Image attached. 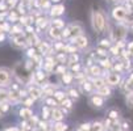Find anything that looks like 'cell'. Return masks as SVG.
Here are the masks:
<instances>
[{
  "label": "cell",
  "mask_w": 133,
  "mask_h": 131,
  "mask_svg": "<svg viewBox=\"0 0 133 131\" xmlns=\"http://www.w3.org/2000/svg\"><path fill=\"white\" fill-rule=\"evenodd\" d=\"M69 30H70V35H72L74 38L78 35H82V28L78 24H71L69 26Z\"/></svg>",
  "instance_id": "obj_12"
},
{
  "label": "cell",
  "mask_w": 133,
  "mask_h": 131,
  "mask_svg": "<svg viewBox=\"0 0 133 131\" xmlns=\"http://www.w3.org/2000/svg\"><path fill=\"white\" fill-rule=\"evenodd\" d=\"M12 43L16 46V47H24L26 43H28V38H23V35H17L12 40Z\"/></svg>",
  "instance_id": "obj_14"
},
{
  "label": "cell",
  "mask_w": 133,
  "mask_h": 131,
  "mask_svg": "<svg viewBox=\"0 0 133 131\" xmlns=\"http://www.w3.org/2000/svg\"><path fill=\"white\" fill-rule=\"evenodd\" d=\"M3 114H4V113H3V111H2V110H0V119H2V118H3Z\"/></svg>",
  "instance_id": "obj_48"
},
{
  "label": "cell",
  "mask_w": 133,
  "mask_h": 131,
  "mask_svg": "<svg viewBox=\"0 0 133 131\" xmlns=\"http://www.w3.org/2000/svg\"><path fill=\"white\" fill-rule=\"evenodd\" d=\"M4 131H18V128H17V127H8V128H5Z\"/></svg>",
  "instance_id": "obj_44"
},
{
  "label": "cell",
  "mask_w": 133,
  "mask_h": 131,
  "mask_svg": "<svg viewBox=\"0 0 133 131\" xmlns=\"http://www.w3.org/2000/svg\"><path fill=\"white\" fill-rule=\"evenodd\" d=\"M99 46H100V47H103V49L109 47V41H108V40H103V41L99 43Z\"/></svg>",
  "instance_id": "obj_37"
},
{
  "label": "cell",
  "mask_w": 133,
  "mask_h": 131,
  "mask_svg": "<svg viewBox=\"0 0 133 131\" xmlns=\"http://www.w3.org/2000/svg\"><path fill=\"white\" fill-rule=\"evenodd\" d=\"M74 43H75V46L79 47V49H84L88 45V41H87V38L84 35H78V37H75V38H74Z\"/></svg>",
  "instance_id": "obj_10"
},
{
  "label": "cell",
  "mask_w": 133,
  "mask_h": 131,
  "mask_svg": "<svg viewBox=\"0 0 133 131\" xmlns=\"http://www.w3.org/2000/svg\"><path fill=\"white\" fill-rule=\"evenodd\" d=\"M104 80H105V84L109 87H119L121 83V78L119 73H108Z\"/></svg>",
  "instance_id": "obj_4"
},
{
  "label": "cell",
  "mask_w": 133,
  "mask_h": 131,
  "mask_svg": "<svg viewBox=\"0 0 133 131\" xmlns=\"http://www.w3.org/2000/svg\"><path fill=\"white\" fill-rule=\"evenodd\" d=\"M18 131H24V130H21V128H20V130H18Z\"/></svg>",
  "instance_id": "obj_50"
},
{
  "label": "cell",
  "mask_w": 133,
  "mask_h": 131,
  "mask_svg": "<svg viewBox=\"0 0 133 131\" xmlns=\"http://www.w3.org/2000/svg\"><path fill=\"white\" fill-rule=\"evenodd\" d=\"M8 4H9V5H15V4H16V0H9Z\"/></svg>",
  "instance_id": "obj_47"
},
{
  "label": "cell",
  "mask_w": 133,
  "mask_h": 131,
  "mask_svg": "<svg viewBox=\"0 0 133 131\" xmlns=\"http://www.w3.org/2000/svg\"><path fill=\"white\" fill-rule=\"evenodd\" d=\"M57 59H58L59 62H65L66 60V57H65V55H59V57H57Z\"/></svg>",
  "instance_id": "obj_43"
},
{
  "label": "cell",
  "mask_w": 133,
  "mask_h": 131,
  "mask_svg": "<svg viewBox=\"0 0 133 131\" xmlns=\"http://www.w3.org/2000/svg\"><path fill=\"white\" fill-rule=\"evenodd\" d=\"M54 2H59V0H54Z\"/></svg>",
  "instance_id": "obj_51"
},
{
  "label": "cell",
  "mask_w": 133,
  "mask_h": 131,
  "mask_svg": "<svg viewBox=\"0 0 133 131\" xmlns=\"http://www.w3.org/2000/svg\"><path fill=\"white\" fill-rule=\"evenodd\" d=\"M53 26L57 28V29H62V28L65 26V22H63L62 20H54V21H53Z\"/></svg>",
  "instance_id": "obj_31"
},
{
  "label": "cell",
  "mask_w": 133,
  "mask_h": 131,
  "mask_svg": "<svg viewBox=\"0 0 133 131\" xmlns=\"http://www.w3.org/2000/svg\"><path fill=\"white\" fill-rule=\"evenodd\" d=\"M82 88H83V92H86V93H92L94 89H95L94 84L90 83V81H83L82 83Z\"/></svg>",
  "instance_id": "obj_20"
},
{
  "label": "cell",
  "mask_w": 133,
  "mask_h": 131,
  "mask_svg": "<svg viewBox=\"0 0 133 131\" xmlns=\"http://www.w3.org/2000/svg\"><path fill=\"white\" fill-rule=\"evenodd\" d=\"M28 95H29V97H32V98H34V100H38V98L42 97L44 92H42L40 88H37V87H30V88L28 89Z\"/></svg>",
  "instance_id": "obj_8"
},
{
  "label": "cell",
  "mask_w": 133,
  "mask_h": 131,
  "mask_svg": "<svg viewBox=\"0 0 133 131\" xmlns=\"http://www.w3.org/2000/svg\"><path fill=\"white\" fill-rule=\"evenodd\" d=\"M9 18H11V20H17V16H16V14H15V12H13V13H11V14H9Z\"/></svg>",
  "instance_id": "obj_45"
},
{
  "label": "cell",
  "mask_w": 133,
  "mask_h": 131,
  "mask_svg": "<svg viewBox=\"0 0 133 131\" xmlns=\"http://www.w3.org/2000/svg\"><path fill=\"white\" fill-rule=\"evenodd\" d=\"M72 75L71 73H69V72H66V73H62V83L65 84V85H69V84H71V81H72Z\"/></svg>",
  "instance_id": "obj_24"
},
{
  "label": "cell",
  "mask_w": 133,
  "mask_h": 131,
  "mask_svg": "<svg viewBox=\"0 0 133 131\" xmlns=\"http://www.w3.org/2000/svg\"><path fill=\"white\" fill-rule=\"evenodd\" d=\"M63 11H65V5H54L53 8H51V14L53 16H59V14H62L63 13Z\"/></svg>",
  "instance_id": "obj_21"
},
{
  "label": "cell",
  "mask_w": 133,
  "mask_h": 131,
  "mask_svg": "<svg viewBox=\"0 0 133 131\" xmlns=\"http://www.w3.org/2000/svg\"><path fill=\"white\" fill-rule=\"evenodd\" d=\"M49 35L51 37V38H54V40H59L61 35H62V33L59 32V29H57V28L51 26L50 30H49Z\"/></svg>",
  "instance_id": "obj_19"
},
{
  "label": "cell",
  "mask_w": 133,
  "mask_h": 131,
  "mask_svg": "<svg viewBox=\"0 0 133 131\" xmlns=\"http://www.w3.org/2000/svg\"><path fill=\"white\" fill-rule=\"evenodd\" d=\"M40 50H41L42 54H49L50 52V46L46 42H41L40 43Z\"/></svg>",
  "instance_id": "obj_26"
},
{
  "label": "cell",
  "mask_w": 133,
  "mask_h": 131,
  "mask_svg": "<svg viewBox=\"0 0 133 131\" xmlns=\"http://www.w3.org/2000/svg\"><path fill=\"white\" fill-rule=\"evenodd\" d=\"M107 117L108 118H111V119H113V121H117L119 119V117H120V111L117 110V109H109L108 111H107Z\"/></svg>",
  "instance_id": "obj_16"
},
{
  "label": "cell",
  "mask_w": 133,
  "mask_h": 131,
  "mask_svg": "<svg viewBox=\"0 0 133 131\" xmlns=\"http://www.w3.org/2000/svg\"><path fill=\"white\" fill-rule=\"evenodd\" d=\"M45 105L49 106V107H51V109H54V107H58L59 106V102L57 101L54 97H46L45 98Z\"/></svg>",
  "instance_id": "obj_17"
},
{
  "label": "cell",
  "mask_w": 133,
  "mask_h": 131,
  "mask_svg": "<svg viewBox=\"0 0 133 131\" xmlns=\"http://www.w3.org/2000/svg\"><path fill=\"white\" fill-rule=\"evenodd\" d=\"M88 102H90L91 107H94V109H102L104 106V104H105V100H104L103 96L98 95V93H95V95H92L90 97V101Z\"/></svg>",
  "instance_id": "obj_3"
},
{
  "label": "cell",
  "mask_w": 133,
  "mask_h": 131,
  "mask_svg": "<svg viewBox=\"0 0 133 131\" xmlns=\"http://www.w3.org/2000/svg\"><path fill=\"white\" fill-rule=\"evenodd\" d=\"M11 71L7 68H0V87H7L11 84Z\"/></svg>",
  "instance_id": "obj_5"
},
{
  "label": "cell",
  "mask_w": 133,
  "mask_h": 131,
  "mask_svg": "<svg viewBox=\"0 0 133 131\" xmlns=\"http://www.w3.org/2000/svg\"><path fill=\"white\" fill-rule=\"evenodd\" d=\"M50 127L54 131H67L69 130V125L65 123L63 121H61V122H53V125Z\"/></svg>",
  "instance_id": "obj_11"
},
{
  "label": "cell",
  "mask_w": 133,
  "mask_h": 131,
  "mask_svg": "<svg viewBox=\"0 0 133 131\" xmlns=\"http://www.w3.org/2000/svg\"><path fill=\"white\" fill-rule=\"evenodd\" d=\"M91 126H92V131H105L104 126H103V122L94 121V122H91Z\"/></svg>",
  "instance_id": "obj_22"
},
{
  "label": "cell",
  "mask_w": 133,
  "mask_h": 131,
  "mask_svg": "<svg viewBox=\"0 0 133 131\" xmlns=\"http://www.w3.org/2000/svg\"><path fill=\"white\" fill-rule=\"evenodd\" d=\"M71 70H72V71H78V70H79V64H74V66L71 67Z\"/></svg>",
  "instance_id": "obj_46"
},
{
  "label": "cell",
  "mask_w": 133,
  "mask_h": 131,
  "mask_svg": "<svg viewBox=\"0 0 133 131\" xmlns=\"http://www.w3.org/2000/svg\"><path fill=\"white\" fill-rule=\"evenodd\" d=\"M125 35H127V29H125L124 26H121V25L116 26V28H115V30L111 32V37H112V40L115 41L116 43H117V42H121V41L125 38Z\"/></svg>",
  "instance_id": "obj_2"
},
{
  "label": "cell",
  "mask_w": 133,
  "mask_h": 131,
  "mask_svg": "<svg viewBox=\"0 0 133 131\" xmlns=\"http://www.w3.org/2000/svg\"><path fill=\"white\" fill-rule=\"evenodd\" d=\"M37 25H38V28H45L48 25V20L46 18H38L37 20Z\"/></svg>",
  "instance_id": "obj_32"
},
{
  "label": "cell",
  "mask_w": 133,
  "mask_h": 131,
  "mask_svg": "<svg viewBox=\"0 0 133 131\" xmlns=\"http://www.w3.org/2000/svg\"><path fill=\"white\" fill-rule=\"evenodd\" d=\"M96 93H98V95H100V96H103V97H109V96L112 95V90H111L109 85L105 84V85L98 88V89H96Z\"/></svg>",
  "instance_id": "obj_13"
},
{
  "label": "cell",
  "mask_w": 133,
  "mask_h": 131,
  "mask_svg": "<svg viewBox=\"0 0 133 131\" xmlns=\"http://www.w3.org/2000/svg\"><path fill=\"white\" fill-rule=\"evenodd\" d=\"M77 60H78V55H75V54H72V55H71V58H70V60H69V62H70V63L72 64L74 62H77Z\"/></svg>",
  "instance_id": "obj_40"
},
{
  "label": "cell",
  "mask_w": 133,
  "mask_h": 131,
  "mask_svg": "<svg viewBox=\"0 0 133 131\" xmlns=\"http://www.w3.org/2000/svg\"><path fill=\"white\" fill-rule=\"evenodd\" d=\"M81 131H92V126H91V122H86V123H82L79 127H78Z\"/></svg>",
  "instance_id": "obj_27"
},
{
  "label": "cell",
  "mask_w": 133,
  "mask_h": 131,
  "mask_svg": "<svg viewBox=\"0 0 133 131\" xmlns=\"http://www.w3.org/2000/svg\"><path fill=\"white\" fill-rule=\"evenodd\" d=\"M67 95L70 96V98H71V100H78V98H79V96H81V93H79V90H77V89L70 88V89L67 90Z\"/></svg>",
  "instance_id": "obj_23"
},
{
  "label": "cell",
  "mask_w": 133,
  "mask_h": 131,
  "mask_svg": "<svg viewBox=\"0 0 133 131\" xmlns=\"http://www.w3.org/2000/svg\"><path fill=\"white\" fill-rule=\"evenodd\" d=\"M128 54L133 57V41L128 43Z\"/></svg>",
  "instance_id": "obj_39"
},
{
  "label": "cell",
  "mask_w": 133,
  "mask_h": 131,
  "mask_svg": "<svg viewBox=\"0 0 133 131\" xmlns=\"http://www.w3.org/2000/svg\"><path fill=\"white\" fill-rule=\"evenodd\" d=\"M125 98H127V104H128V106L133 109V90H129V92H127Z\"/></svg>",
  "instance_id": "obj_25"
},
{
  "label": "cell",
  "mask_w": 133,
  "mask_h": 131,
  "mask_svg": "<svg viewBox=\"0 0 133 131\" xmlns=\"http://www.w3.org/2000/svg\"><path fill=\"white\" fill-rule=\"evenodd\" d=\"M100 64H102L103 67H107V68H111V66H112V64H111V60H109V59H105V58L100 60Z\"/></svg>",
  "instance_id": "obj_34"
},
{
  "label": "cell",
  "mask_w": 133,
  "mask_h": 131,
  "mask_svg": "<svg viewBox=\"0 0 133 131\" xmlns=\"http://www.w3.org/2000/svg\"><path fill=\"white\" fill-rule=\"evenodd\" d=\"M90 71H91V73L94 75V76H96V78H99L100 75H102V70L99 67H96V66H92Z\"/></svg>",
  "instance_id": "obj_28"
},
{
  "label": "cell",
  "mask_w": 133,
  "mask_h": 131,
  "mask_svg": "<svg viewBox=\"0 0 133 131\" xmlns=\"http://www.w3.org/2000/svg\"><path fill=\"white\" fill-rule=\"evenodd\" d=\"M18 115H20V118H23L24 121H29L32 117H33V111L30 107H21L20 111H18Z\"/></svg>",
  "instance_id": "obj_9"
},
{
  "label": "cell",
  "mask_w": 133,
  "mask_h": 131,
  "mask_svg": "<svg viewBox=\"0 0 133 131\" xmlns=\"http://www.w3.org/2000/svg\"><path fill=\"white\" fill-rule=\"evenodd\" d=\"M7 100H9V93H7L3 89H0V102H4Z\"/></svg>",
  "instance_id": "obj_29"
},
{
  "label": "cell",
  "mask_w": 133,
  "mask_h": 131,
  "mask_svg": "<svg viewBox=\"0 0 133 131\" xmlns=\"http://www.w3.org/2000/svg\"><path fill=\"white\" fill-rule=\"evenodd\" d=\"M28 55H29L30 58H34V57H36V50H34V49H30V50L28 51Z\"/></svg>",
  "instance_id": "obj_41"
},
{
  "label": "cell",
  "mask_w": 133,
  "mask_h": 131,
  "mask_svg": "<svg viewBox=\"0 0 133 131\" xmlns=\"http://www.w3.org/2000/svg\"><path fill=\"white\" fill-rule=\"evenodd\" d=\"M13 33H15V34H20V33H21V28L15 26V28H13Z\"/></svg>",
  "instance_id": "obj_42"
},
{
  "label": "cell",
  "mask_w": 133,
  "mask_h": 131,
  "mask_svg": "<svg viewBox=\"0 0 133 131\" xmlns=\"http://www.w3.org/2000/svg\"><path fill=\"white\" fill-rule=\"evenodd\" d=\"M127 13H128L127 9L123 8V7H116L115 9L112 11V16H113V18H115V20H117V21H123V20H125Z\"/></svg>",
  "instance_id": "obj_7"
},
{
  "label": "cell",
  "mask_w": 133,
  "mask_h": 131,
  "mask_svg": "<svg viewBox=\"0 0 133 131\" xmlns=\"http://www.w3.org/2000/svg\"><path fill=\"white\" fill-rule=\"evenodd\" d=\"M53 97L57 100V101H58L59 104L67 97V95H66V93L65 92H62V90H54V95H53Z\"/></svg>",
  "instance_id": "obj_18"
},
{
  "label": "cell",
  "mask_w": 133,
  "mask_h": 131,
  "mask_svg": "<svg viewBox=\"0 0 133 131\" xmlns=\"http://www.w3.org/2000/svg\"><path fill=\"white\" fill-rule=\"evenodd\" d=\"M0 110H2L3 113H7V111L9 110V104H7L5 101L4 102H0Z\"/></svg>",
  "instance_id": "obj_33"
},
{
  "label": "cell",
  "mask_w": 133,
  "mask_h": 131,
  "mask_svg": "<svg viewBox=\"0 0 133 131\" xmlns=\"http://www.w3.org/2000/svg\"><path fill=\"white\" fill-rule=\"evenodd\" d=\"M34 98H32V97H29V98H26L25 101H24V105L26 106V107H30V106H33V104H34Z\"/></svg>",
  "instance_id": "obj_35"
},
{
  "label": "cell",
  "mask_w": 133,
  "mask_h": 131,
  "mask_svg": "<svg viewBox=\"0 0 133 131\" xmlns=\"http://www.w3.org/2000/svg\"><path fill=\"white\" fill-rule=\"evenodd\" d=\"M65 117H66V114L62 111V109L58 106V107H54V109H51V121L53 122H61V121H63L65 119Z\"/></svg>",
  "instance_id": "obj_6"
},
{
  "label": "cell",
  "mask_w": 133,
  "mask_h": 131,
  "mask_svg": "<svg viewBox=\"0 0 133 131\" xmlns=\"http://www.w3.org/2000/svg\"><path fill=\"white\" fill-rule=\"evenodd\" d=\"M121 130L123 131H128L129 130V122H127V121L121 122Z\"/></svg>",
  "instance_id": "obj_38"
},
{
  "label": "cell",
  "mask_w": 133,
  "mask_h": 131,
  "mask_svg": "<svg viewBox=\"0 0 133 131\" xmlns=\"http://www.w3.org/2000/svg\"><path fill=\"white\" fill-rule=\"evenodd\" d=\"M53 67H54V59H53V58H48V60H46V63H45V68H46L48 71H50Z\"/></svg>",
  "instance_id": "obj_30"
},
{
  "label": "cell",
  "mask_w": 133,
  "mask_h": 131,
  "mask_svg": "<svg viewBox=\"0 0 133 131\" xmlns=\"http://www.w3.org/2000/svg\"><path fill=\"white\" fill-rule=\"evenodd\" d=\"M41 115H42V119L44 121H49L51 118V107L49 106H42L41 109Z\"/></svg>",
  "instance_id": "obj_15"
},
{
  "label": "cell",
  "mask_w": 133,
  "mask_h": 131,
  "mask_svg": "<svg viewBox=\"0 0 133 131\" xmlns=\"http://www.w3.org/2000/svg\"><path fill=\"white\" fill-rule=\"evenodd\" d=\"M36 78H37V81H42L45 79V73L41 72V71H38V72L36 73Z\"/></svg>",
  "instance_id": "obj_36"
},
{
  "label": "cell",
  "mask_w": 133,
  "mask_h": 131,
  "mask_svg": "<svg viewBox=\"0 0 133 131\" xmlns=\"http://www.w3.org/2000/svg\"><path fill=\"white\" fill-rule=\"evenodd\" d=\"M91 20H92V28L96 33H102L104 30V28H105V17L102 12L94 11Z\"/></svg>",
  "instance_id": "obj_1"
},
{
  "label": "cell",
  "mask_w": 133,
  "mask_h": 131,
  "mask_svg": "<svg viewBox=\"0 0 133 131\" xmlns=\"http://www.w3.org/2000/svg\"><path fill=\"white\" fill-rule=\"evenodd\" d=\"M46 131H54V130H53V128H51V127H50V128H48V130H46Z\"/></svg>",
  "instance_id": "obj_49"
}]
</instances>
